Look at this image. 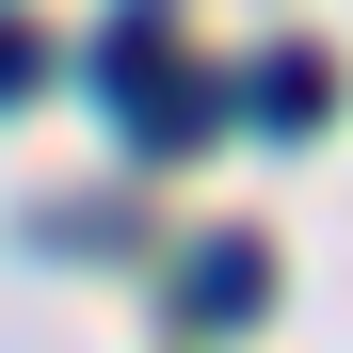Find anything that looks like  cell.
<instances>
[{"label":"cell","instance_id":"cell-2","mask_svg":"<svg viewBox=\"0 0 353 353\" xmlns=\"http://www.w3.org/2000/svg\"><path fill=\"white\" fill-rule=\"evenodd\" d=\"M321 97H337L321 48H257V65H241V112H257V129H321Z\"/></svg>","mask_w":353,"mask_h":353},{"label":"cell","instance_id":"cell-4","mask_svg":"<svg viewBox=\"0 0 353 353\" xmlns=\"http://www.w3.org/2000/svg\"><path fill=\"white\" fill-rule=\"evenodd\" d=\"M32 81H48V32H32V17H0V112H17Z\"/></svg>","mask_w":353,"mask_h":353},{"label":"cell","instance_id":"cell-1","mask_svg":"<svg viewBox=\"0 0 353 353\" xmlns=\"http://www.w3.org/2000/svg\"><path fill=\"white\" fill-rule=\"evenodd\" d=\"M97 81H112V112H129V145H193V129H209V81L176 65V17H161V0H129V17H112Z\"/></svg>","mask_w":353,"mask_h":353},{"label":"cell","instance_id":"cell-3","mask_svg":"<svg viewBox=\"0 0 353 353\" xmlns=\"http://www.w3.org/2000/svg\"><path fill=\"white\" fill-rule=\"evenodd\" d=\"M176 305H193V321H257V305H273V257H257V241H209L193 273H176Z\"/></svg>","mask_w":353,"mask_h":353}]
</instances>
